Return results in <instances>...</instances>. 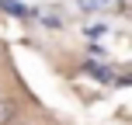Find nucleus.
I'll use <instances>...</instances> for the list:
<instances>
[{"instance_id": "nucleus-2", "label": "nucleus", "mask_w": 132, "mask_h": 125, "mask_svg": "<svg viewBox=\"0 0 132 125\" xmlns=\"http://www.w3.org/2000/svg\"><path fill=\"white\" fill-rule=\"evenodd\" d=\"M0 7H4V11H11V14H21V18H28V14H31L24 4H14V0H0Z\"/></svg>"}, {"instance_id": "nucleus-4", "label": "nucleus", "mask_w": 132, "mask_h": 125, "mask_svg": "<svg viewBox=\"0 0 132 125\" xmlns=\"http://www.w3.org/2000/svg\"><path fill=\"white\" fill-rule=\"evenodd\" d=\"M7 118H11V108H7V104H0V125H4Z\"/></svg>"}, {"instance_id": "nucleus-3", "label": "nucleus", "mask_w": 132, "mask_h": 125, "mask_svg": "<svg viewBox=\"0 0 132 125\" xmlns=\"http://www.w3.org/2000/svg\"><path fill=\"white\" fill-rule=\"evenodd\" d=\"M108 4H115V0H80V11H101V7H108Z\"/></svg>"}, {"instance_id": "nucleus-1", "label": "nucleus", "mask_w": 132, "mask_h": 125, "mask_svg": "<svg viewBox=\"0 0 132 125\" xmlns=\"http://www.w3.org/2000/svg\"><path fill=\"white\" fill-rule=\"evenodd\" d=\"M84 70H87V73H94L101 84H118V77H115V70H111V66H101V63H84Z\"/></svg>"}]
</instances>
